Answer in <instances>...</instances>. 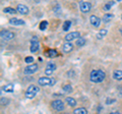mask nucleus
Masks as SVG:
<instances>
[{"mask_svg":"<svg viewBox=\"0 0 122 114\" xmlns=\"http://www.w3.org/2000/svg\"><path fill=\"white\" fill-rule=\"evenodd\" d=\"M47 26H48V21H43L40 24V30L41 31H44V30L47 28Z\"/></svg>","mask_w":122,"mask_h":114,"instance_id":"24","label":"nucleus"},{"mask_svg":"<svg viewBox=\"0 0 122 114\" xmlns=\"http://www.w3.org/2000/svg\"><path fill=\"white\" fill-rule=\"evenodd\" d=\"M3 12H5V13H15V12H17L15 9H13L12 7H5L4 9H3Z\"/></svg>","mask_w":122,"mask_h":114,"instance_id":"23","label":"nucleus"},{"mask_svg":"<svg viewBox=\"0 0 122 114\" xmlns=\"http://www.w3.org/2000/svg\"><path fill=\"white\" fill-rule=\"evenodd\" d=\"M48 55L51 57H55V56H57V51L56 50H49L48 51Z\"/></svg>","mask_w":122,"mask_h":114,"instance_id":"26","label":"nucleus"},{"mask_svg":"<svg viewBox=\"0 0 122 114\" xmlns=\"http://www.w3.org/2000/svg\"><path fill=\"white\" fill-rule=\"evenodd\" d=\"M110 114H120V113H119V112H111Z\"/></svg>","mask_w":122,"mask_h":114,"instance_id":"31","label":"nucleus"},{"mask_svg":"<svg viewBox=\"0 0 122 114\" xmlns=\"http://www.w3.org/2000/svg\"><path fill=\"white\" fill-rule=\"evenodd\" d=\"M51 106H52V108L56 110V111H63L64 110V103H63V101H61V100H54L51 103Z\"/></svg>","mask_w":122,"mask_h":114,"instance_id":"5","label":"nucleus"},{"mask_svg":"<svg viewBox=\"0 0 122 114\" xmlns=\"http://www.w3.org/2000/svg\"><path fill=\"white\" fill-rule=\"evenodd\" d=\"M107 33H108V31H107V30H105V29L101 30V31L97 34V39H99V40L103 39V38H104V37L107 35Z\"/></svg>","mask_w":122,"mask_h":114,"instance_id":"19","label":"nucleus"},{"mask_svg":"<svg viewBox=\"0 0 122 114\" xmlns=\"http://www.w3.org/2000/svg\"><path fill=\"white\" fill-rule=\"evenodd\" d=\"M2 90L4 91V92L11 93V92H13V90H14V86H13V83H7L4 87H2Z\"/></svg>","mask_w":122,"mask_h":114,"instance_id":"15","label":"nucleus"},{"mask_svg":"<svg viewBox=\"0 0 122 114\" xmlns=\"http://www.w3.org/2000/svg\"><path fill=\"white\" fill-rule=\"evenodd\" d=\"M106 74L101 69H95L90 74V81L94 83H100L105 79Z\"/></svg>","mask_w":122,"mask_h":114,"instance_id":"1","label":"nucleus"},{"mask_svg":"<svg viewBox=\"0 0 122 114\" xmlns=\"http://www.w3.org/2000/svg\"><path fill=\"white\" fill-rule=\"evenodd\" d=\"M65 100H66V102H67V104L69 105V106H71V107H74V106L76 105V101H75V99H73V98L67 97Z\"/></svg>","mask_w":122,"mask_h":114,"instance_id":"20","label":"nucleus"},{"mask_svg":"<svg viewBox=\"0 0 122 114\" xmlns=\"http://www.w3.org/2000/svg\"><path fill=\"white\" fill-rule=\"evenodd\" d=\"M113 78L116 81H121L122 79V70H115L113 73Z\"/></svg>","mask_w":122,"mask_h":114,"instance_id":"16","label":"nucleus"},{"mask_svg":"<svg viewBox=\"0 0 122 114\" xmlns=\"http://www.w3.org/2000/svg\"><path fill=\"white\" fill-rule=\"evenodd\" d=\"M39 40H38L37 37H33L30 39V50L32 53H36L38 50H39Z\"/></svg>","mask_w":122,"mask_h":114,"instance_id":"4","label":"nucleus"},{"mask_svg":"<svg viewBox=\"0 0 122 114\" xmlns=\"http://www.w3.org/2000/svg\"><path fill=\"white\" fill-rule=\"evenodd\" d=\"M38 64H29L28 66H26L25 68V74H33V73H35L36 71H38Z\"/></svg>","mask_w":122,"mask_h":114,"instance_id":"8","label":"nucleus"},{"mask_svg":"<svg viewBox=\"0 0 122 114\" xmlns=\"http://www.w3.org/2000/svg\"><path fill=\"white\" fill-rule=\"evenodd\" d=\"M16 11L20 14H28L30 9H29V7L25 6V4H18L16 7Z\"/></svg>","mask_w":122,"mask_h":114,"instance_id":"13","label":"nucleus"},{"mask_svg":"<svg viewBox=\"0 0 122 114\" xmlns=\"http://www.w3.org/2000/svg\"><path fill=\"white\" fill-rule=\"evenodd\" d=\"M57 68L56 64L53 63V62H48L47 65H46V69H45V74L47 75H51L53 73V71Z\"/></svg>","mask_w":122,"mask_h":114,"instance_id":"9","label":"nucleus"},{"mask_svg":"<svg viewBox=\"0 0 122 114\" xmlns=\"http://www.w3.org/2000/svg\"><path fill=\"white\" fill-rule=\"evenodd\" d=\"M73 114H87V110L86 108H82V107L75 108L73 110Z\"/></svg>","mask_w":122,"mask_h":114,"instance_id":"18","label":"nucleus"},{"mask_svg":"<svg viewBox=\"0 0 122 114\" xmlns=\"http://www.w3.org/2000/svg\"><path fill=\"white\" fill-rule=\"evenodd\" d=\"M9 24L15 26H25V21L24 20H20V18H16V17H13L9 20Z\"/></svg>","mask_w":122,"mask_h":114,"instance_id":"12","label":"nucleus"},{"mask_svg":"<svg viewBox=\"0 0 122 114\" xmlns=\"http://www.w3.org/2000/svg\"><path fill=\"white\" fill-rule=\"evenodd\" d=\"M114 17V16L112 13H106V14H104V16H103V17H102V21H104V22H109L110 21L112 20V18Z\"/></svg>","mask_w":122,"mask_h":114,"instance_id":"17","label":"nucleus"},{"mask_svg":"<svg viewBox=\"0 0 122 114\" xmlns=\"http://www.w3.org/2000/svg\"><path fill=\"white\" fill-rule=\"evenodd\" d=\"M1 38L5 41H10L14 38V34L12 32L8 31V30H4V31L1 32Z\"/></svg>","mask_w":122,"mask_h":114,"instance_id":"7","label":"nucleus"},{"mask_svg":"<svg viewBox=\"0 0 122 114\" xmlns=\"http://www.w3.org/2000/svg\"><path fill=\"white\" fill-rule=\"evenodd\" d=\"M63 91H64V92H67V93H70V92H72V87L70 85L63 86Z\"/></svg>","mask_w":122,"mask_h":114,"instance_id":"25","label":"nucleus"},{"mask_svg":"<svg viewBox=\"0 0 122 114\" xmlns=\"http://www.w3.org/2000/svg\"><path fill=\"white\" fill-rule=\"evenodd\" d=\"M7 98H1V104H7L8 103V100H6Z\"/></svg>","mask_w":122,"mask_h":114,"instance_id":"30","label":"nucleus"},{"mask_svg":"<svg viewBox=\"0 0 122 114\" xmlns=\"http://www.w3.org/2000/svg\"><path fill=\"white\" fill-rule=\"evenodd\" d=\"M25 61L26 62V63H32L33 61H34V58H33V57L32 56H28V57H25Z\"/></svg>","mask_w":122,"mask_h":114,"instance_id":"28","label":"nucleus"},{"mask_svg":"<svg viewBox=\"0 0 122 114\" xmlns=\"http://www.w3.org/2000/svg\"><path fill=\"white\" fill-rule=\"evenodd\" d=\"M120 34H121V36H122V29H120Z\"/></svg>","mask_w":122,"mask_h":114,"instance_id":"32","label":"nucleus"},{"mask_svg":"<svg viewBox=\"0 0 122 114\" xmlns=\"http://www.w3.org/2000/svg\"><path fill=\"white\" fill-rule=\"evenodd\" d=\"M115 2H111V3H107V4H105L104 5V10H106V11H108V10H110V8H111V6L114 4Z\"/></svg>","mask_w":122,"mask_h":114,"instance_id":"27","label":"nucleus"},{"mask_svg":"<svg viewBox=\"0 0 122 114\" xmlns=\"http://www.w3.org/2000/svg\"><path fill=\"white\" fill-rule=\"evenodd\" d=\"M90 22H91L92 26H96V28H98V26H100V25H101V18L98 17L97 16H91Z\"/></svg>","mask_w":122,"mask_h":114,"instance_id":"11","label":"nucleus"},{"mask_svg":"<svg viewBox=\"0 0 122 114\" xmlns=\"http://www.w3.org/2000/svg\"><path fill=\"white\" fill-rule=\"evenodd\" d=\"M39 88H38L37 86L35 85H30L28 89H26L25 91V96L26 99H33V98H35V96L37 95V93L39 92Z\"/></svg>","mask_w":122,"mask_h":114,"instance_id":"2","label":"nucleus"},{"mask_svg":"<svg viewBox=\"0 0 122 114\" xmlns=\"http://www.w3.org/2000/svg\"><path fill=\"white\" fill-rule=\"evenodd\" d=\"M70 25H71V21H65L63 22V26H62V29H63V31H68L70 28Z\"/></svg>","mask_w":122,"mask_h":114,"instance_id":"22","label":"nucleus"},{"mask_svg":"<svg viewBox=\"0 0 122 114\" xmlns=\"http://www.w3.org/2000/svg\"><path fill=\"white\" fill-rule=\"evenodd\" d=\"M79 36H81V34H79L78 32H71V33L67 34V35L65 36V41L70 42L72 40H77L78 38H81Z\"/></svg>","mask_w":122,"mask_h":114,"instance_id":"10","label":"nucleus"},{"mask_svg":"<svg viewBox=\"0 0 122 114\" xmlns=\"http://www.w3.org/2000/svg\"><path fill=\"white\" fill-rule=\"evenodd\" d=\"M121 20H122V16H121Z\"/></svg>","mask_w":122,"mask_h":114,"instance_id":"33","label":"nucleus"},{"mask_svg":"<svg viewBox=\"0 0 122 114\" xmlns=\"http://www.w3.org/2000/svg\"><path fill=\"white\" fill-rule=\"evenodd\" d=\"M55 78H48V77H42L40 78L39 79H38V83H39L40 86H53V85H55Z\"/></svg>","mask_w":122,"mask_h":114,"instance_id":"3","label":"nucleus"},{"mask_svg":"<svg viewBox=\"0 0 122 114\" xmlns=\"http://www.w3.org/2000/svg\"><path fill=\"white\" fill-rule=\"evenodd\" d=\"M116 100H115V99H111V100H110V99H107V100H106V104H112V103H114V102H115Z\"/></svg>","mask_w":122,"mask_h":114,"instance_id":"29","label":"nucleus"},{"mask_svg":"<svg viewBox=\"0 0 122 114\" xmlns=\"http://www.w3.org/2000/svg\"><path fill=\"white\" fill-rule=\"evenodd\" d=\"M79 9L81 10V12L87 13V12H90L92 9V4L86 1H81L79 2Z\"/></svg>","mask_w":122,"mask_h":114,"instance_id":"6","label":"nucleus"},{"mask_svg":"<svg viewBox=\"0 0 122 114\" xmlns=\"http://www.w3.org/2000/svg\"><path fill=\"white\" fill-rule=\"evenodd\" d=\"M75 44H76V46L77 47H81V46H83V45L86 44V39H83V38H78V39L76 40Z\"/></svg>","mask_w":122,"mask_h":114,"instance_id":"21","label":"nucleus"},{"mask_svg":"<svg viewBox=\"0 0 122 114\" xmlns=\"http://www.w3.org/2000/svg\"><path fill=\"white\" fill-rule=\"evenodd\" d=\"M62 50L64 53H69L73 50V45H72L70 42H65L63 44V47H62Z\"/></svg>","mask_w":122,"mask_h":114,"instance_id":"14","label":"nucleus"}]
</instances>
